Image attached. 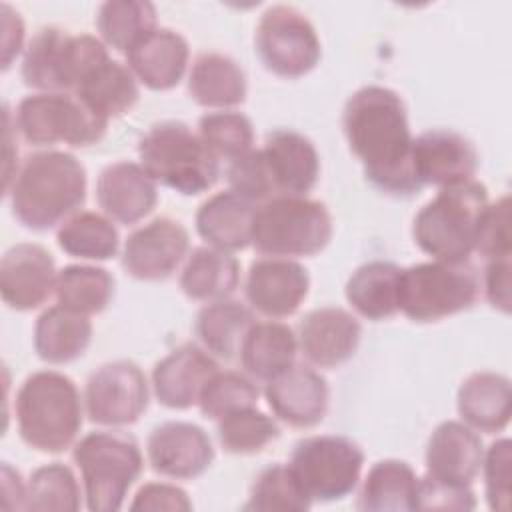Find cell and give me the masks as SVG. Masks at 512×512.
I'll return each instance as SVG.
<instances>
[{"label":"cell","instance_id":"9c48e42d","mask_svg":"<svg viewBox=\"0 0 512 512\" xmlns=\"http://www.w3.org/2000/svg\"><path fill=\"white\" fill-rule=\"evenodd\" d=\"M14 126L34 146L64 142L84 148L104 138L108 120L92 112L72 92H36L18 102Z\"/></svg>","mask_w":512,"mask_h":512},{"label":"cell","instance_id":"5b68a950","mask_svg":"<svg viewBox=\"0 0 512 512\" xmlns=\"http://www.w3.org/2000/svg\"><path fill=\"white\" fill-rule=\"evenodd\" d=\"M138 156L156 182L184 196L210 190L220 176V160L200 134L180 120L152 124L138 142Z\"/></svg>","mask_w":512,"mask_h":512},{"label":"cell","instance_id":"ab89813d","mask_svg":"<svg viewBox=\"0 0 512 512\" xmlns=\"http://www.w3.org/2000/svg\"><path fill=\"white\" fill-rule=\"evenodd\" d=\"M80 486L70 466L50 462L36 468L26 484V510L74 512L80 508Z\"/></svg>","mask_w":512,"mask_h":512},{"label":"cell","instance_id":"ba28073f","mask_svg":"<svg viewBox=\"0 0 512 512\" xmlns=\"http://www.w3.org/2000/svg\"><path fill=\"white\" fill-rule=\"evenodd\" d=\"M480 276L470 262H420L400 270L398 310L414 322H438L474 306Z\"/></svg>","mask_w":512,"mask_h":512},{"label":"cell","instance_id":"4fadbf2b","mask_svg":"<svg viewBox=\"0 0 512 512\" xmlns=\"http://www.w3.org/2000/svg\"><path fill=\"white\" fill-rule=\"evenodd\" d=\"M148 402V378L132 360H114L98 366L84 386L86 414L102 426L134 424L146 412Z\"/></svg>","mask_w":512,"mask_h":512},{"label":"cell","instance_id":"f6af8a7d","mask_svg":"<svg viewBox=\"0 0 512 512\" xmlns=\"http://www.w3.org/2000/svg\"><path fill=\"white\" fill-rule=\"evenodd\" d=\"M226 178H228L230 190L246 196L256 204L276 198L260 148L256 150L252 148L244 156L228 162Z\"/></svg>","mask_w":512,"mask_h":512},{"label":"cell","instance_id":"7a4b0ae2","mask_svg":"<svg viewBox=\"0 0 512 512\" xmlns=\"http://www.w3.org/2000/svg\"><path fill=\"white\" fill-rule=\"evenodd\" d=\"M4 194L22 226L50 230L86 202V168L64 150L34 152L20 164Z\"/></svg>","mask_w":512,"mask_h":512},{"label":"cell","instance_id":"1f68e13d","mask_svg":"<svg viewBox=\"0 0 512 512\" xmlns=\"http://www.w3.org/2000/svg\"><path fill=\"white\" fill-rule=\"evenodd\" d=\"M418 484L414 468L398 458L378 460L366 474L358 508L366 512H408L418 510Z\"/></svg>","mask_w":512,"mask_h":512},{"label":"cell","instance_id":"44dd1931","mask_svg":"<svg viewBox=\"0 0 512 512\" xmlns=\"http://www.w3.org/2000/svg\"><path fill=\"white\" fill-rule=\"evenodd\" d=\"M260 152L276 196H306L316 186L320 156L308 136L276 128L264 136Z\"/></svg>","mask_w":512,"mask_h":512},{"label":"cell","instance_id":"ac0fdd59","mask_svg":"<svg viewBox=\"0 0 512 512\" xmlns=\"http://www.w3.org/2000/svg\"><path fill=\"white\" fill-rule=\"evenodd\" d=\"M482 458L484 446L476 430L460 420H444L426 442V476L440 484L470 488L480 474Z\"/></svg>","mask_w":512,"mask_h":512},{"label":"cell","instance_id":"6da1fadb","mask_svg":"<svg viewBox=\"0 0 512 512\" xmlns=\"http://www.w3.org/2000/svg\"><path fill=\"white\" fill-rule=\"evenodd\" d=\"M342 130L366 180L392 196L422 190L412 170V132L404 100L386 86L368 84L350 94Z\"/></svg>","mask_w":512,"mask_h":512},{"label":"cell","instance_id":"ee69618b","mask_svg":"<svg viewBox=\"0 0 512 512\" xmlns=\"http://www.w3.org/2000/svg\"><path fill=\"white\" fill-rule=\"evenodd\" d=\"M474 252H480L486 260L510 258V198L506 194L486 204L480 216Z\"/></svg>","mask_w":512,"mask_h":512},{"label":"cell","instance_id":"7c38bea8","mask_svg":"<svg viewBox=\"0 0 512 512\" xmlns=\"http://www.w3.org/2000/svg\"><path fill=\"white\" fill-rule=\"evenodd\" d=\"M254 46L266 70L282 78H300L320 60L322 48L310 18L290 4L266 8L256 24Z\"/></svg>","mask_w":512,"mask_h":512},{"label":"cell","instance_id":"603a6c76","mask_svg":"<svg viewBox=\"0 0 512 512\" xmlns=\"http://www.w3.org/2000/svg\"><path fill=\"white\" fill-rule=\"evenodd\" d=\"M216 370L218 364L208 350L196 344H182L156 362L152 370L154 396L172 410L192 408Z\"/></svg>","mask_w":512,"mask_h":512},{"label":"cell","instance_id":"30bf717a","mask_svg":"<svg viewBox=\"0 0 512 512\" xmlns=\"http://www.w3.org/2000/svg\"><path fill=\"white\" fill-rule=\"evenodd\" d=\"M106 52V44L96 36L44 26L24 48L22 80L40 92H72L80 76Z\"/></svg>","mask_w":512,"mask_h":512},{"label":"cell","instance_id":"8992f818","mask_svg":"<svg viewBox=\"0 0 512 512\" xmlns=\"http://www.w3.org/2000/svg\"><path fill=\"white\" fill-rule=\"evenodd\" d=\"M82 474L86 506L92 512H116L140 478L144 458L136 438L122 430L90 432L72 450Z\"/></svg>","mask_w":512,"mask_h":512},{"label":"cell","instance_id":"4dcf8cb0","mask_svg":"<svg viewBox=\"0 0 512 512\" xmlns=\"http://www.w3.org/2000/svg\"><path fill=\"white\" fill-rule=\"evenodd\" d=\"M298 340L294 330L276 320L254 322L246 332L238 358L244 372L256 380H272L294 364Z\"/></svg>","mask_w":512,"mask_h":512},{"label":"cell","instance_id":"8fae6325","mask_svg":"<svg viewBox=\"0 0 512 512\" xmlns=\"http://www.w3.org/2000/svg\"><path fill=\"white\" fill-rule=\"evenodd\" d=\"M288 466L312 502H334L358 486L364 452L348 436L316 434L294 444Z\"/></svg>","mask_w":512,"mask_h":512},{"label":"cell","instance_id":"ffe728a7","mask_svg":"<svg viewBox=\"0 0 512 512\" xmlns=\"http://www.w3.org/2000/svg\"><path fill=\"white\" fill-rule=\"evenodd\" d=\"M362 326L340 306L310 310L298 324V348L318 368H334L350 360L360 344Z\"/></svg>","mask_w":512,"mask_h":512},{"label":"cell","instance_id":"e575fe53","mask_svg":"<svg viewBox=\"0 0 512 512\" xmlns=\"http://www.w3.org/2000/svg\"><path fill=\"white\" fill-rule=\"evenodd\" d=\"M254 322V314L246 304L232 298H222L208 302L198 312L194 328L204 350L218 358L234 360L246 332Z\"/></svg>","mask_w":512,"mask_h":512},{"label":"cell","instance_id":"681fc988","mask_svg":"<svg viewBox=\"0 0 512 512\" xmlns=\"http://www.w3.org/2000/svg\"><path fill=\"white\" fill-rule=\"evenodd\" d=\"M480 286L484 288V294L490 306L508 314L510 312V258L488 260Z\"/></svg>","mask_w":512,"mask_h":512},{"label":"cell","instance_id":"d6a6232c","mask_svg":"<svg viewBox=\"0 0 512 512\" xmlns=\"http://www.w3.org/2000/svg\"><path fill=\"white\" fill-rule=\"evenodd\" d=\"M240 282L238 260L212 246L194 248L180 272V290L190 300L214 302L228 298Z\"/></svg>","mask_w":512,"mask_h":512},{"label":"cell","instance_id":"5bb4252c","mask_svg":"<svg viewBox=\"0 0 512 512\" xmlns=\"http://www.w3.org/2000/svg\"><path fill=\"white\" fill-rule=\"evenodd\" d=\"M188 230L182 222L160 216L132 230L122 248V268L136 280H166L186 258Z\"/></svg>","mask_w":512,"mask_h":512},{"label":"cell","instance_id":"7bdbcfd3","mask_svg":"<svg viewBox=\"0 0 512 512\" xmlns=\"http://www.w3.org/2000/svg\"><path fill=\"white\" fill-rule=\"evenodd\" d=\"M258 396L260 390L250 376L234 370H216L214 376L206 382L198 406L206 418L218 422L230 412L256 406Z\"/></svg>","mask_w":512,"mask_h":512},{"label":"cell","instance_id":"3957f363","mask_svg":"<svg viewBox=\"0 0 512 512\" xmlns=\"http://www.w3.org/2000/svg\"><path fill=\"white\" fill-rule=\"evenodd\" d=\"M16 422L26 446L58 454L82 428V398L72 378L56 370L32 372L16 394Z\"/></svg>","mask_w":512,"mask_h":512},{"label":"cell","instance_id":"74e56055","mask_svg":"<svg viewBox=\"0 0 512 512\" xmlns=\"http://www.w3.org/2000/svg\"><path fill=\"white\" fill-rule=\"evenodd\" d=\"M96 28L102 42L118 52H128L156 26V6L146 0H108L98 6Z\"/></svg>","mask_w":512,"mask_h":512},{"label":"cell","instance_id":"cb8c5ba5","mask_svg":"<svg viewBox=\"0 0 512 512\" xmlns=\"http://www.w3.org/2000/svg\"><path fill=\"white\" fill-rule=\"evenodd\" d=\"M96 200L102 212L120 224H136L158 202L156 180L130 160H118L102 168L96 180Z\"/></svg>","mask_w":512,"mask_h":512},{"label":"cell","instance_id":"c3c4849f","mask_svg":"<svg viewBox=\"0 0 512 512\" xmlns=\"http://www.w3.org/2000/svg\"><path fill=\"white\" fill-rule=\"evenodd\" d=\"M130 510H172V512H188L192 510V502L188 494L176 486L166 482H148L144 484L130 504Z\"/></svg>","mask_w":512,"mask_h":512},{"label":"cell","instance_id":"d6986e66","mask_svg":"<svg viewBox=\"0 0 512 512\" xmlns=\"http://www.w3.org/2000/svg\"><path fill=\"white\" fill-rule=\"evenodd\" d=\"M478 168L474 144L460 132L432 128L412 142V170L420 186H448L472 180Z\"/></svg>","mask_w":512,"mask_h":512},{"label":"cell","instance_id":"83f0119b","mask_svg":"<svg viewBox=\"0 0 512 512\" xmlns=\"http://www.w3.org/2000/svg\"><path fill=\"white\" fill-rule=\"evenodd\" d=\"M458 414L470 428L496 434L510 422V380L498 372H474L458 388Z\"/></svg>","mask_w":512,"mask_h":512},{"label":"cell","instance_id":"60d3db41","mask_svg":"<svg viewBox=\"0 0 512 512\" xmlns=\"http://www.w3.org/2000/svg\"><path fill=\"white\" fill-rule=\"evenodd\" d=\"M280 436L274 418L256 406L240 408L218 420L220 446L230 454H256Z\"/></svg>","mask_w":512,"mask_h":512},{"label":"cell","instance_id":"e0dca14e","mask_svg":"<svg viewBox=\"0 0 512 512\" xmlns=\"http://www.w3.org/2000/svg\"><path fill=\"white\" fill-rule=\"evenodd\" d=\"M52 254L34 242L10 246L0 262V294L12 310L28 312L42 306L56 286Z\"/></svg>","mask_w":512,"mask_h":512},{"label":"cell","instance_id":"f546056e","mask_svg":"<svg viewBox=\"0 0 512 512\" xmlns=\"http://www.w3.org/2000/svg\"><path fill=\"white\" fill-rule=\"evenodd\" d=\"M92 342L90 316L60 304L46 308L34 324V350L48 364L78 360Z\"/></svg>","mask_w":512,"mask_h":512},{"label":"cell","instance_id":"7402d4cb","mask_svg":"<svg viewBox=\"0 0 512 512\" xmlns=\"http://www.w3.org/2000/svg\"><path fill=\"white\" fill-rule=\"evenodd\" d=\"M266 402L272 414L292 428H312L328 412V384L310 366L292 364L288 370L266 382Z\"/></svg>","mask_w":512,"mask_h":512},{"label":"cell","instance_id":"f35d334b","mask_svg":"<svg viewBox=\"0 0 512 512\" xmlns=\"http://www.w3.org/2000/svg\"><path fill=\"white\" fill-rule=\"evenodd\" d=\"M312 500L302 490L288 464L276 462L266 466L252 482L244 510H272V512H304Z\"/></svg>","mask_w":512,"mask_h":512},{"label":"cell","instance_id":"d590c367","mask_svg":"<svg viewBox=\"0 0 512 512\" xmlns=\"http://www.w3.org/2000/svg\"><path fill=\"white\" fill-rule=\"evenodd\" d=\"M56 240L68 256L84 260H110L120 246L114 220L92 210H78L66 218L56 232Z\"/></svg>","mask_w":512,"mask_h":512},{"label":"cell","instance_id":"484cf974","mask_svg":"<svg viewBox=\"0 0 512 512\" xmlns=\"http://www.w3.org/2000/svg\"><path fill=\"white\" fill-rule=\"evenodd\" d=\"M256 202L234 190H222L206 198L196 210V232L208 246L236 252L252 244V222Z\"/></svg>","mask_w":512,"mask_h":512},{"label":"cell","instance_id":"f907efd6","mask_svg":"<svg viewBox=\"0 0 512 512\" xmlns=\"http://www.w3.org/2000/svg\"><path fill=\"white\" fill-rule=\"evenodd\" d=\"M2 26H4V58H2V68L6 70L12 62L14 56L22 50L24 42V22L18 12H14L8 4H2Z\"/></svg>","mask_w":512,"mask_h":512},{"label":"cell","instance_id":"2e32d148","mask_svg":"<svg viewBox=\"0 0 512 512\" xmlns=\"http://www.w3.org/2000/svg\"><path fill=\"white\" fill-rule=\"evenodd\" d=\"M146 454L154 472L176 480H192L214 462V446L206 430L180 420L156 426L148 436Z\"/></svg>","mask_w":512,"mask_h":512},{"label":"cell","instance_id":"277c9868","mask_svg":"<svg viewBox=\"0 0 512 512\" xmlns=\"http://www.w3.org/2000/svg\"><path fill=\"white\" fill-rule=\"evenodd\" d=\"M488 204L486 186L472 178L442 186L412 222L416 246L444 262H468L476 250L480 216Z\"/></svg>","mask_w":512,"mask_h":512},{"label":"cell","instance_id":"816d5d0a","mask_svg":"<svg viewBox=\"0 0 512 512\" xmlns=\"http://www.w3.org/2000/svg\"><path fill=\"white\" fill-rule=\"evenodd\" d=\"M2 508L26 510V484L8 462L2 464Z\"/></svg>","mask_w":512,"mask_h":512},{"label":"cell","instance_id":"7dc6e473","mask_svg":"<svg viewBox=\"0 0 512 512\" xmlns=\"http://www.w3.org/2000/svg\"><path fill=\"white\" fill-rule=\"evenodd\" d=\"M472 510L476 508L474 492L470 488H456L440 484L428 476L418 484V510Z\"/></svg>","mask_w":512,"mask_h":512},{"label":"cell","instance_id":"8d00e7d4","mask_svg":"<svg viewBox=\"0 0 512 512\" xmlns=\"http://www.w3.org/2000/svg\"><path fill=\"white\" fill-rule=\"evenodd\" d=\"M56 302L78 314H100L114 296V278L106 268L70 264L58 270Z\"/></svg>","mask_w":512,"mask_h":512},{"label":"cell","instance_id":"f1b7e54d","mask_svg":"<svg viewBox=\"0 0 512 512\" xmlns=\"http://www.w3.org/2000/svg\"><path fill=\"white\" fill-rule=\"evenodd\" d=\"M188 92L204 108L228 110L246 100L248 82L242 66L232 56L202 52L192 62Z\"/></svg>","mask_w":512,"mask_h":512},{"label":"cell","instance_id":"836d02e7","mask_svg":"<svg viewBox=\"0 0 512 512\" xmlns=\"http://www.w3.org/2000/svg\"><path fill=\"white\" fill-rule=\"evenodd\" d=\"M400 266L388 260H370L358 266L344 288L348 304L368 320H384L398 312Z\"/></svg>","mask_w":512,"mask_h":512},{"label":"cell","instance_id":"9a60e30c","mask_svg":"<svg viewBox=\"0 0 512 512\" xmlns=\"http://www.w3.org/2000/svg\"><path fill=\"white\" fill-rule=\"evenodd\" d=\"M310 290L308 270L292 258H258L250 264L244 294L252 310L268 318L292 316Z\"/></svg>","mask_w":512,"mask_h":512},{"label":"cell","instance_id":"d4e9b609","mask_svg":"<svg viewBox=\"0 0 512 512\" xmlns=\"http://www.w3.org/2000/svg\"><path fill=\"white\" fill-rule=\"evenodd\" d=\"M188 40L172 28H154L126 52V64L150 90L174 88L188 66Z\"/></svg>","mask_w":512,"mask_h":512},{"label":"cell","instance_id":"4316f807","mask_svg":"<svg viewBox=\"0 0 512 512\" xmlns=\"http://www.w3.org/2000/svg\"><path fill=\"white\" fill-rule=\"evenodd\" d=\"M92 112L110 120L126 114L140 98L138 80L120 60L108 56L92 64L72 90Z\"/></svg>","mask_w":512,"mask_h":512},{"label":"cell","instance_id":"b9f144b4","mask_svg":"<svg viewBox=\"0 0 512 512\" xmlns=\"http://www.w3.org/2000/svg\"><path fill=\"white\" fill-rule=\"evenodd\" d=\"M198 134L218 160H236L252 150L254 128L248 116L234 110L206 112L198 120Z\"/></svg>","mask_w":512,"mask_h":512},{"label":"cell","instance_id":"52a82bcc","mask_svg":"<svg viewBox=\"0 0 512 512\" xmlns=\"http://www.w3.org/2000/svg\"><path fill=\"white\" fill-rule=\"evenodd\" d=\"M332 216L324 202L306 196H276L256 206L252 244L276 258L314 256L332 238Z\"/></svg>","mask_w":512,"mask_h":512},{"label":"cell","instance_id":"bcb514c9","mask_svg":"<svg viewBox=\"0 0 512 512\" xmlns=\"http://www.w3.org/2000/svg\"><path fill=\"white\" fill-rule=\"evenodd\" d=\"M510 440L498 438L488 446L482 458L486 500L492 510L504 512L510 506Z\"/></svg>","mask_w":512,"mask_h":512}]
</instances>
